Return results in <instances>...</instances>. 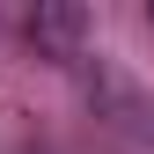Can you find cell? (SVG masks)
Segmentation results:
<instances>
[{
    "label": "cell",
    "mask_w": 154,
    "mask_h": 154,
    "mask_svg": "<svg viewBox=\"0 0 154 154\" xmlns=\"http://www.w3.org/2000/svg\"><path fill=\"white\" fill-rule=\"evenodd\" d=\"M81 103L95 110V125L125 147H154V88L140 73H125L118 59H81Z\"/></svg>",
    "instance_id": "1"
},
{
    "label": "cell",
    "mask_w": 154,
    "mask_h": 154,
    "mask_svg": "<svg viewBox=\"0 0 154 154\" xmlns=\"http://www.w3.org/2000/svg\"><path fill=\"white\" fill-rule=\"evenodd\" d=\"M22 37L37 44V59L81 66V59H88V8H73V0H44V8H29Z\"/></svg>",
    "instance_id": "2"
}]
</instances>
